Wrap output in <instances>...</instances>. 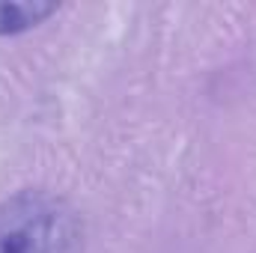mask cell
<instances>
[{
	"instance_id": "1",
	"label": "cell",
	"mask_w": 256,
	"mask_h": 253,
	"mask_svg": "<svg viewBox=\"0 0 256 253\" xmlns=\"http://www.w3.org/2000/svg\"><path fill=\"white\" fill-rule=\"evenodd\" d=\"M78 212L48 190H21L0 202V253H80Z\"/></svg>"
},
{
	"instance_id": "2",
	"label": "cell",
	"mask_w": 256,
	"mask_h": 253,
	"mask_svg": "<svg viewBox=\"0 0 256 253\" xmlns=\"http://www.w3.org/2000/svg\"><path fill=\"white\" fill-rule=\"evenodd\" d=\"M57 6L54 3H0V36L30 30L33 24L45 21Z\"/></svg>"
}]
</instances>
